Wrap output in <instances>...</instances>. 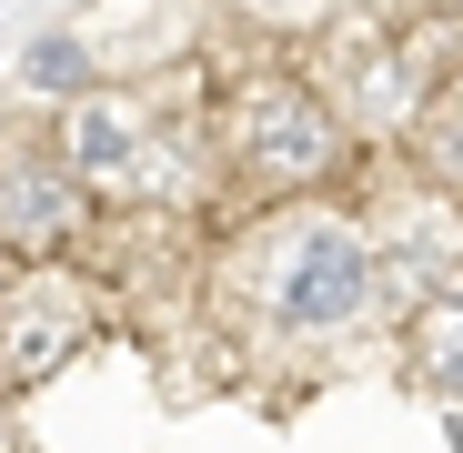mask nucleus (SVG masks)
I'll return each mask as SVG.
<instances>
[{
  "label": "nucleus",
  "instance_id": "1",
  "mask_svg": "<svg viewBox=\"0 0 463 453\" xmlns=\"http://www.w3.org/2000/svg\"><path fill=\"white\" fill-rule=\"evenodd\" d=\"M373 302V252L343 232V222H302L282 242V282H272V313L292 333H343Z\"/></svg>",
  "mask_w": 463,
  "mask_h": 453
},
{
  "label": "nucleus",
  "instance_id": "2",
  "mask_svg": "<svg viewBox=\"0 0 463 453\" xmlns=\"http://www.w3.org/2000/svg\"><path fill=\"white\" fill-rule=\"evenodd\" d=\"M232 151H242V172H262V182H313L333 162V111L313 91H252L242 121H232Z\"/></svg>",
  "mask_w": 463,
  "mask_h": 453
},
{
  "label": "nucleus",
  "instance_id": "3",
  "mask_svg": "<svg viewBox=\"0 0 463 453\" xmlns=\"http://www.w3.org/2000/svg\"><path fill=\"white\" fill-rule=\"evenodd\" d=\"M61 151H71V162H81L91 182H121V172L141 162L131 101H71V121H61Z\"/></svg>",
  "mask_w": 463,
  "mask_h": 453
},
{
  "label": "nucleus",
  "instance_id": "4",
  "mask_svg": "<svg viewBox=\"0 0 463 453\" xmlns=\"http://www.w3.org/2000/svg\"><path fill=\"white\" fill-rule=\"evenodd\" d=\"M423 373L463 393V292H443V302H433V323H423Z\"/></svg>",
  "mask_w": 463,
  "mask_h": 453
},
{
  "label": "nucleus",
  "instance_id": "5",
  "mask_svg": "<svg viewBox=\"0 0 463 453\" xmlns=\"http://www.w3.org/2000/svg\"><path fill=\"white\" fill-rule=\"evenodd\" d=\"M31 81L41 91H71V81H81V41H41L31 51Z\"/></svg>",
  "mask_w": 463,
  "mask_h": 453
},
{
  "label": "nucleus",
  "instance_id": "6",
  "mask_svg": "<svg viewBox=\"0 0 463 453\" xmlns=\"http://www.w3.org/2000/svg\"><path fill=\"white\" fill-rule=\"evenodd\" d=\"M433 151H443V182L463 192V111H443V121H433Z\"/></svg>",
  "mask_w": 463,
  "mask_h": 453
},
{
  "label": "nucleus",
  "instance_id": "7",
  "mask_svg": "<svg viewBox=\"0 0 463 453\" xmlns=\"http://www.w3.org/2000/svg\"><path fill=\"white\" fill-rule=\"evenodd\" d=\"M262 11H292V0H262Z\"/></svg>",
  "mask_w": 463,
  "mask_h": 453
}]
</instances>
